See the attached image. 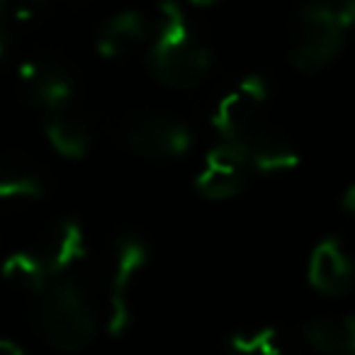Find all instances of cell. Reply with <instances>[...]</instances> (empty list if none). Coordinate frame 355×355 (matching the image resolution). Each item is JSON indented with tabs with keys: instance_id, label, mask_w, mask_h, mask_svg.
<instances>
[{
	"instance_id": "obj_4",
	"label": "cell",
	"mask_w": 355,
	"mask_h": 355,
	"mask_svg": "<svg viewBox=\"0 0 355 355\" xmlns=\"http://www.w3.org/2000/svg\"><path fill=\"white\" fill-rule=\"evenodd\" d=\"M268 105H270V85L263 76H243L232 83L217 98L212 107V127L219 141L236 146L243 139L253 137L268 127Z\"/></svg>"
},
{
	"instance_id": "obj_1",
	"label": "cell",
	"mask_w": 355,
	"mask_h": 355,
	"mask_svg": "<svg viewBox=\"0 0 355 355\" xmlns=\"http://www.w3.org/2000/svg\"><path fill=\"white\" fill-rule=\"evenodd\" d=\"M214 54L185 12L183 0L158 3L153 37L146 49V71L171 90H193L207 80Z\"/></svg>"
},
{
	"instance_id": "obj_19",
	"label": "cell",
	"mask_w": 355,
	"mask_h": 355,
	"mask_svg": "<svg viewBox=\"0 0 355 355\" xmlns=\"http://www.w3.org/2000/svg\"><path fill=\"white\" fill-rule=\"evenodd\" d=\"M340 207H343V212L348 214V217L355 219V183L343 193V198H340Z\"/></svg>"
},
{
	"instance_id": "obj_9",
	"label": "cell",
	"mask_w": 355,
	"mask_h": 355,
	"mask_svg": "<svg viewBox=\"0 0 355 355\" xmlns=\"http://www.w3.org/2000/svg\"><path fill=\"white\" fill-rule=\"evenodd\" d=\"M306 280L319 295L343 297L355 287V266L336 236L321 239L306 266Z\"/></svg>"
},
{
	"instance_id": "obj_5",
	"label": "cell",
	"mask_w": 355,
	"mask_h": 355,
	"mask_svg": "<svg viewBox=\"0 0 355 355\" xmlns=\"http://www.w3.org/2000/svg\"><path fill=\"white\" fill-rule=\"evenodd\" d=\"M114 137L124 151L144 161H178L195 146L188 124L166 112L132 114L119 124Z\"/></svg>"
},
{
	"instance_id": "obj_16",
	"label": "cell",
	"mask_w": 355,
	"mask_h": 355,
	"mask_svg": "<svg viewBox=\"0 0 355 355\" xmlns=\"http://www.w3.org/2000/svg\"><path fill=\"white\" fill-rule=\"evenodd\" d=\"M0 195L3 200H40L44 195V180L42 175L22 161H6L3 163V175H0Z\"/></svg>"
},
{
	"instance_id": "obj_12",
	"label": "cell",
	"mask_w": 355,
	"mask_h": 355,
	"mask_svg": "<svg viewBox=\"0 0 355 355\" xmlns=\"http://www.w3.org/2000/svg\"><path fill=\"white\" fill-rule=\"evenodd\" d=\"M44 137L51 151L59 153L66 161H80L88 156L90 146H93V132H90L88 122L71 107L44 114Z\"/></svg>"
},
{
	"instance_id": "obj_7",
	"label": "cell",
	"mask_w": 355,
	"mask_h": 355,
	"mask_svg": "<svg viewBox=\"0 0 355 355\" xmlns=\"http://www.w3.org/2000/svg\"><path fill=\"white\" fill-rule=\"evenodd\" d=\"M148 248L134 234H127L114 246L112 277L107 295V334L112 338L122 336L132 324V287L146 268Z\"/></svg>"
},
{
	"instance_id": "obj_13",
	"label": "cell",
	"mask_w": 355,
	"mask_h": 355,
	"mask_svg": "<svg viewBox=\"0 0 355 355\" xmlns=\"http://www.w3.org/2000/svg\"><path fill=\"white\" fill-rule=\"evenodd\" d=\"M88 243H85V234L76 219L64 217L46 232L44 241H42L40 256L44 258L46 268L51 275H64L73 266H78L85 258Z\"/></svg>"
},
{
	"instance_id": "obj_3",
	"label": "cell",
	"mask_w": 355,
	"mask_h": 355,
	"mask_svg": "<svg viewBox=\"0 0 355 355\" xmlns=\"http://www.w3.org/2000/svg\"><path fill=\"white\" fill-rule=\"evenodd\" d=\"M30 316L40 338L59 353H78L95 338V319L83 292L64 277L35 297Z\"/></svg>"
},
{
	"instance_id": "obj_8",
	"label": "cell",
	"mask_w": 355,
	"mask_h": 355,
	"mask_svg": "<svg viewBox=\"0 0 355 355\" xmlns=\"http://www.w3.org/2000/svg\"><path fill=\"white\" fill-rule=\"evenodd\" d=\"M251 173V166L236 148L219 141L202 158V166L195 175L193 188L202 200L227 202V200L239 198L246 190Z\"/></svg>"
},
{
	"instance_id": "obj_20",
	"label": "cell",
	"mask_w": 355,
	"mask_h": 355,
	"mask_svg": "<svg viewBox=\"0 0 355 355\" xmlns=\"http://www.w3.org/2000/svg\"><path fill=\"white\" fill-rule=\"evenodd\" d=\"M0 355H25V348L12 338H3L0 340Z\"/></svg>"
},
{
	"instance_id": "obj_21",
	"label": "cell",
	"mask_w": 355,
	"mask_h": 355,
	"mask_svg": "<svg viewBox=\"0 0 355 355\" xmlns=\"http://www.w3.org/2000/svg\"><path fill=\"white\" fill-rule=\"evenodd\" d=\"M183 3H188V6H193V8H200V10H207V8L219 6L224 0H183Z\"/></svg>"
},
{
	"instance_id": "obj_22",
	"label": "cell",
	"mask_w": 355,
	"mask_h": 355,
	"mask_svg": "<svg viewBox=\"0 0 355 355\" xmlns=\"http://www.w3.org/2000/svg\"><path fill=\"white\" fill-rule=\"evenodd\" d=\"M64 3H69V6H88L93 0H64Z\"/></svg>"
},
{
	"instance_id": "obj_6",
	"label": "cell",
	"mask_w": 355,
	"mask_h": 355,
	"mask_svg": "<svg viewBox=\"0 0 355 355\" xmlns=\"http://www.w3.org/2000/svg\"><path fill=\"white\" fill-rule=\"evenodd\" d=\"M17 95L32 110L51 114L64 110L73 98V78L54 56L35 54L17 64Z\"/></svg>"
},
{
	"instance_id": "obj_14",
	"label": "cell",
	"mask_w": 355,
	"mask_h": 355,
	"mask_svg": "<svg viewBox=\"0 0 355 355\" xmlns=\"http://www.w3.org/2000/svg\"><path fill=\"white\" fill-rule=\"evenodd\" d=\"M302 336L321 355H355V314L316 316L306 321Z\"/></svg>"
},
{
	"instance_id": "obj_15",
	"label": "cell",
	"mask_w": 355,
	"mask_h": 355,
	"mask_svg": "<svg viewBox=\"0 0 355 355\" xmlns=\"http://www.w3.org/2000/svg\"><path fill=\"white\" fill-rule=\"evenodd\" d=\"M3 275H6V282L12 290L27 292L32 297L42 295L49 287L51 277H54L49 272V268H46L44 258L32 251L10 253L6 258V266H3Z\"/></svg>"
},
{
	"instance_id": "obj_18",
	"label": "cell",
	"mask_w": 355,
	"mask_h": 355,
	"mask_svg": "<svg viewBox=\"0 0 355 355\" xmlns=\"http://www.w3.org/2000/svg\"><path fill=\"white\" fill-rule=\"evenodd\" d=\"M232 355H282L280 340L272 329H248L229 336Z\"/></svg>"
},
{
	"instance_id": "obj_10",
	"label": "cell",
	"mask_w": 355,
	"mask_h": 355,
	"mask_svg": "<svg viewBox=\"0 0 355 355\" xmlns=\"http://www.w3.org/2000/svg\"><path fill=\"white\" fill-rule=\"evenodd\" d=\"M153 25L139 10H119L100 25L95 35V49L103 59L119 61L132 56L137 49L148 44Z\"/></svg>"
},
{
	"instance_id": "obj_2",
	"label": "cell",
	"mask_w": 355,
	"mask_h": 355,
	"mask_svg": "<svg viewBox=\"0 0 355 355\" xmlns=\"http://www.w3.org/2000/svg\"><path fill=\"white\" fill-rule=\"evenodd\" d=\"M355 30V0H306L297 10L290 37V66L302 76L326 71Z\"/></svg>"
},
{
	"instance_id": "obj_17",
	"label": "cell",
	"mask_w": 355,
	"mask_h": 355,
	"mask_svg": "<svg viewBox=\"0 0 355 355\" xmlns=\"http://www.w3.org/2000/svg\"><path fill=\"white\" fill-rule=\"evenodd\" d=\"M46 8V0H0V27H3V42L10 32L25 30L35 25Z\"/></svg>"
},
{
	"instance_id": "obj_11",
	"label": "cell",
	"mask_w": 355,
	"mask_h": 355,
	"mask_svg": "<svg viewBox=\"0 0 355 355\" xmlns=\"http://www.w3.org/2000/svg\"><path fill=\"white\" fill-rule=\"evenodd\" d=\"M239 153L246 158L253 173L261 175H277V173H290L300 166V151L292 146V141L285 134L277 132L272 124L263 127L253 137L236 144Z\"/></svg>"
}]
</instances>
